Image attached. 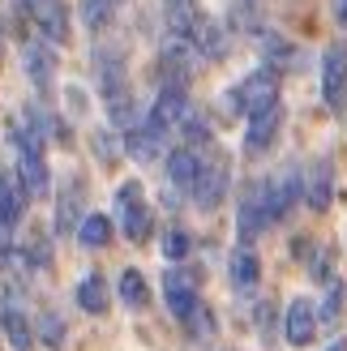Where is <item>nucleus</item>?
I'll return each mask as SVG.
<instances>
[{
	"mask_svg": "<svg viewBox=\"0 0 347 351\" xmlns=\"http://www.w3.org/2000/svg\"><path fill=\"white\" fill-rule=\"evenodd\" d=\"M228 189H232V163H228V154L215 150V146H206L198 154V176H193V202L202 210H219L223 197H228Z\"/></svg>",
	"mask_w": 347,
	"mask_h": 351,
	"instance_id": "1",
	"label": "nucleus"
},
{
	"mask_svg": "<svg viewBox=\"0 0 347 351\" xmlns=\"http://www.w3.org/2000/svg\"><path fill=\"white\" fill-rule=\"evenodd\" d=\"M274 103H279V73H274V69H253L232 90V108L245 112V116H257V112L274 108Z\"/></svg>",
	"mask_w": 347,
	"mask_h": 351,
	"instance_id": "2",
	"label": "nucleus"
},
{
	"mask_svg": "<svg viewBox=\"0 0 347 351\" xmlns=\"http://www.w3.org/2000/svg\"><path fill=\"white\" fill-rule=\"evenodd\" d=\"M116 215H120V232H125L133 244H142L150 236V206H146V193L137 180L120 184L116 193Z\"/></svg>",
	"mask_w": 347,
	"mask_h": 351,
	"instance_id": "3",
	"label": "nucleus"
},
{
	"mask_svg": "<svg viewBox=\"0 0 347 351\" xmlns=\"http://www.w3.org/2000/svg\"><path fill=\"white\" fill-rule=\"evenodd\" d=\"M159 64H163V73H167L171 86H184V82L202 69V51L193 47V39H189V34H167V39H163V51H159Z\"/></svg>",
	"mask_w": 347,
	"mask_h": 351,
	"instance_id": "4",
	"label": "nucleus"
},
{
	"mask_svg": "<svg viewBox=\"0 0 347 351\" xmlns=\"http://www.w3.org/2000/svg\"><path fill=\"white\" fill-rule=\"evenodd\" d=\"M322 99L331 112L347 108V43L326 47V56H322Z\"/></svg>",
	"mask_w": 347,
	"mask_h": 351,
	"instance_id": "5",
	"label": "nucleus"
},
{
	"mask_svg": "<svg viewBox=\"0 0 347 351\" xmlns=\"http://www.w3.org/2000/svg\"><path fill=\"white\" fill-rule=\"evenodd\" d=\"M17 5H22V13L39 26V34L47 43H64L69 39V17H64L60 0H17Z\"/></svg>",
	"mask_w": 347,
	"mask_h": 351,
	"instance_id": "6",
	"label": "nucleus"
},
{
	"mask_svg": "<svg viewBox=\"0 0 347 351\" xmlns=\"http://www.w3.org/2000/svg\"><path fill=\"white\" fill-rule=\"evenodd\" d=\"M95 73H99V90H103V103H112L120 95H129V73H125V56L120 47H99L95 51Z\"/></svg>",
	"mask_w": 347,
	"mask_h": 351,
	"instance_id": "7",
	"label": "nucleus"
},
{
	"mask_svg": "<svg viewBox=\"0 0 347 351\" xmlns=\"http://www.w3.org/2000/svg\"><path fill=\"white\" fill-rule=\"evenodd\" d=\"M163 295H167V308L176 313L180 322H189V317H193V308H198V274L184 270V266L167 270V278H163Z\"/></svg>",
	"mask_w": 347,
	"mask_h": 351,
	"instance_id": "8",
	"label": "nucleus"
},
{
	"mask_svg": "<svg viewBox=\"0 0 347 351\" xmlns=\"http://www.w3.org/2000/svg\"><path fill=\"white\" fill-rule=\"evenodd\" d=\"M279 129H283V108L274 103V108L249 116V133H245V154H266L274 142H279Z\"/></svg>",
	"mask_w": 347,
	"mask_h": 351,
	"instance_id": "9",
	"label": "nucleus"
},
{
	"mask_svg": "<svg viewBox=\"0 0 347 351\" xmlns=\"http://www.w3.org/2000/svg\"><path fill=\"white\" fill-rule=\"evenodd\" d=\"M22 64H26V77L34 82V90H51V82H56V51H51L47 39H30L22 47Z\"/></svg>",
	"mask_w": 347,
	"mask_h": 351,
	"instance_id": "10",
	"label": "nucleus"
},
{
	"mask_svg": "<svg viewBox=\"0 0 347 351\" xmlns=\"http://www.w3.org/2000/svg\"><path fill=\"white\" fill-rule=\"evenodd\" d=\"M184 112H189V99H184V86H163L159 90V99H154V108H150V125L154 129H176L180 120H184Z\"/></svg>",
	"mask_w": 347,
	"mask_h": 351,
	"instance_id": "11",
	"label": "nucleus"
},
{
	"mask_svg": "<svg viewBox=\"0 0 347 351\" xmlns=\"http://www.w3.org/2000/svg\"><path fill=\"white\" fill-rule=\"evenodd\" d=\"M17 184H22L26 197H47L51 176H47V163H43V150H22L17 154Z\"/></svg>",
	"mask_w": 347,
	"mask_h": 351,
	"instance_id": "12",
	"label": "nucleus"
},
{
	"mask_svg": "<svg viewBox=\"0 0 347 351\" xmlns=\"http://www.w3.org/2000/svg\"><path fill=\"white\" fill-rule=\"evenodd\" d=\"M318 308L309 304V300H291L287 304V322H283V335L291 347H304V343H313L318 339Z\"/></svg>",
	"mask_w": 347,
	"mask_h": 351,
	"instance_id": "13",
	"label": "nucleus"
},
{
	"mask_svg": "<svg viewBox=\"0 0 347 351\" xmlns=\"http://www.w3.org/2000/svg\"><path fill=\"white\" fill-rule=\"evenodd\" d=\"M193 47L202 51V60H223L228 56V34H223V26L215 22V17H198L193 26Z\"/></svg>",
	"mask_w": 347,
	"mask_h": 351,
	"instance_id": "14",
	"label": "nucleus"
},
{
	"mask_svg": "<svg viewBox=\"0 0 347 351\" xmlns=\"http://www.w3.org/2000/svg\"><path fill=\"white\" fill-rule=\"evenodd\" d=\"M198 17H202L198 0H163V26H167V34H189V39H193Z\"/></svg>",
	"mask_w": 347,
	"mask_h": 351,
	"instance_id": "15",
	"label": "nucleus"
},
{
	"mask_svg": "<svg viewBox=\"0 0 347 351\" xmlns=\"http://www.w3.org/2000/svg\"><path fill=\"white\" fill-rule=\"evenodd\" d=\"M163 137H167L163 129H154L150 120H142L137 129H129V154H133L137 163H154V159H159V150H163Z\"/></svg>",
	"mask_w": 347,
	"mask_h": 351,
	"instance_id": "16",
	"label": "nucleus"
},
{
	"mask_svg": "<svg viewBox=\"0 0 347 351\" xmlns=\"http://www.w3.org/2000/svg\"><path fill=\"white\" fill-rule=\"evenodd\" d=\"M193 176H198V150L176 146L167 154V184L176 193H189V189H193Z\"/></svg>",
	"mask_w": 347,
	"mask_h": 351,
	"instance_id": "17",
	"label": "nucleus"
},
{
	"mask_svg": "<svg viewBox=\"0 0 347 351\" xmlns=\"http://www.w3.org/2000/svg\"><path fill=\"white\" fill-rule=\"evenodd\" d=\"M331 193H335V167H331V159H318L313 171H309V180H304V197L313 210H326L331 206Z\"/></svg>",
	"mask_w": 347,
	"mask_h": 351,
	"instance_id": "18",
	"label": "nucleus"
},
{
	"mask_svg": "<svg viewBox=\"0 0 347 351\" xmlns=\"http://www.w3.org/2000/svg\"><path fill=\"white\" fill-rule=\"evenodd\" d=\"M232 283H236L240 295H253L257 283H262V261H257V253L249 249V244L236 249V257H232Z\"/></svg>",
	"mask_w": 347,
	"mask_h": 351,
	"instance_id": "19",
	"label": "nucleus"
},
{
	"mask_svg": "<svg viewBox=\"0 0 347 351\" xmlns=\"http://www.w3.org/2000/svg\"><path fill=\"white\" fill-rule=\"evenodd\" d=\"M0 326H5V335L13 343V351H30L34 347V330H30V317L22 308H17L13 300H5V308H0Z\"/></svg>",
	"mask_w": 347,
	"mask_h": 351,
	"instance_id": "20",
	"label": "nucleus"
},
{
	"mask_svg": "<svg viewBox=\"0 0 347 351\" xmlns=\"http://www.w3.org/2000/svg\"><path fill=\"white\" fill-rule=\"evenodd\" d=\"M82 180H69V189L60 193V202H56V232H77L82 227Z\"/></svg>",
	"mask_w": 347,
	"mask_h": 351,
	"instance_id": "21",
	"label": "nucleus"
},
{
	"mask_svg": "<svg viewBox=\"0 0 347 351\" xmlns=\"http://www.w3.org/2000/svg\"><path fill=\"white\" fill-rule=\"evenodd\" d=\"M22 206H26V193H22V184H17V176H0V232L17 227Z\"/></svg>",
	"mask_w": 347,
	"mask_h": 351,
	"instance_id": "22",
	"label": "nucleus"
},
{
	"mask_svg": "<svg viewBox=\"0 0 347 351\" xmlns=\"http://www.w3.org/2000/svg\"><path fill=\"white\" fill-rule=\"evenodd\" d=\"M262 9H266V0H232V9H228V26L236 34H253V30H262Z\"/></svg>",
	"mask_w": 347,
	"mask_h": 351,
	"instance_id": "23",
	"label": "nucleus"
},
{
	"mask_svg": "<svg viewBox=\"0 0 347 351\" xmlns=\"http://www.w3.org/2000/svg\"><path fill=\"white\" fill-rule=\"evenodd\" d=\"M120 5H125V0H77V13H82V22L91 30H103V26L116 22Z\"/></svg>",
	"mask_w": 347,
	"mask_h": 351,
	"instance_id": "24",
	"label": "nucleus"
},
{
	"mask_svg": "<svg viewBox=\"0 0 347 351\" xmlns=\"http://www.w3.org/2000/svg\"><path fill=\"white\" fill-rule=\"evenodd\" d=\"M77 240H82V249H103V244L112 240V219L108 215H86L82 227H77Z\"/></svg>",
	"mask_w": 347,
	"mask_h": 351,
	"instance_id": "25",
	"label": "nucleus"
},
{
	"mask_svg": "<svg viewBox=\"0 0 347 351\" xmlns=\"http://www.w3.org/2000/svg\"><path fill=\"white\" fill-rule=\"evenodd\" d=\"M77 304L86 313H103V308H108V283H103V274H86L77 283Z\"/></svg>",
	"mask_w": 347,
	"mask_h": 351,
	"instance_id": "26",
	"label": "nucleus"
},
{
	"mask_svg": "<svg viewBox=\"0 0 347 351\" xmlns=\"http://www.w3.org/2000/svg\"><path fill=\"white\" fill-rule=\"evenodd\" d=\"M257 39H262V51H266V60H270L266 69H274V73H279V69H287L291 56H296V47H291L283 34H274V30H262Z\"/></svg>",
	"mask_w": 347,
	"mask_h": 351,
	"instance_id": "27",
	"label": "nucleus"
},
{
	"mask_svg": "<svg viewBox=\"0 0 347 351\" xmlns=\"http://www.w3.org/2000/svg\"><path fill=\"white\" fill-rule=\"evenodd\" d=\"M120 300H125L129 308H146L150 291H146V278H142V270H125V274H120Z\"/></svg>",
	"mask_w": 347,
	"mask_h": 351,
	"instance_id": "28",
	"label": "nucleus"
},
{
	"mask_svg": "<svg viewBox=\"0 0 347 351\" xmlns=\"http://www.w3.org/2000/svg\"><path fill=\"white\" fill-rule=\"evenodd\" d=\"M176 129H184V142H189V150H193V146H211V125H206V116H198L193 108L184 112V120H180Z\"/></svg>",
	"mask_w": 347,
	"mask_h": 351,
	"instance_id": "29",
	"label": "nucleus"
},
{
	"mask_svg": "<svg viewBox=\"0 0 347 351\" xmlns=\"http://www.w3.org/2000/svg\"><path fill=\"white\" fill-rule=\"evenodd\" d=\"M343 300H347V287L343 283H331V291H326V304L318 313V326H335L339 313H343Z\"/></svg>",
	"mask_w": 347,
	"mask_h": 351,
	"instance_id": "30",
	"label": "nucleus"
},
{
	"mask_svg": "<svg viewBox=\"0 0 347 351\" xmlns=\"http://www.w3.org/2000/svg\"><path fill=\"white\" fill-rule=\"evenodd\" d=\"M163 257H167V261H176V266H180V261L189 257V236H184V232H171V236L163 240Z\"/></svg>",
	"mask_w": 347,
	"mask_h": 351,
	"instance_id": "31",
	"label": "nucleus"
},
{
	"mask_svg": "<svg viewBox=\"0 0 347 351\" xmlns=\"http://www.w3.org/2000/svg\"><path fill=\"white\" fill-rule=\"evenodd\" d=\"M43 339H47L51 347H60V343H64V326H60L56 313H43Z\"/></svg>",
	"mask_w": 347,
	"mask_h": 351,
	"instance_id": "32",
	"label": "nucleus"
},
{
	"mask_svg": "<svg viewBox=\"0 0 347 351\" xmlns=\"http://www.w3.org/2000/svg\"><path fill=\"white\" fill-rule=\"evenodd\" d=\"M335 9H339V22L347 26V0H335Z\"/></svg>",
	"mask_w": 347,
	"mask_h": 351,
	"instance_id": "33",
	"label": "nucleus"
},
{
	"mask_svg": "<svg viewBox=\"0 0 347 351\" xmlns=\"http://www.w3.org/2000/svg\"><path fill=\"white\" fill-rule=\"evenodd\" d=\"M326 351H347V343L339 339V343H331V347H326Z\"/></svg>",
	"mask_w": 347,
	"mask_h": 351,
	"instance_id": "34",
	"label": "nucleus"
},
{
	"mask_svg": "<svg viewBox=\"0 0 347 351\" xmlns=\"http://www.w3.org/2000/svg\"><path fill=\"white\" fill-rule=\"evenodd\" d=\"M0 261H5V232H0Z\"/></svg>",
	"mask_w": 347,
	"mask_h": 351,
	"instance_id": "35",
	"label": "nucleus"
}]
</instances>
